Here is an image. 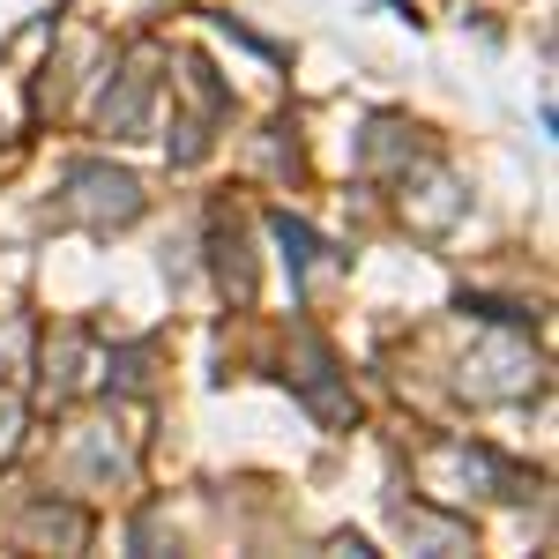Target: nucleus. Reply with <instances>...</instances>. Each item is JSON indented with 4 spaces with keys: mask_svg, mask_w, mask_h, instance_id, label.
Instances as JSON below:
<instances>
[{
    "mask_svg": "<svg viewBox=\"0 0 559 559\" xmlns=\"http://www.w3.org/2000/svg\"><path fill=\"white\" fill-rule=\"evenodd\" d=\"M60 210L90 224V231H120L142 216V179L134 173H112V165H75L68 187H60Z\"/></svg>",
    "mask_w": 559,
    "mask_h": 559,
    "instance_id": "nucleus-1",
    "label": "nucleus"
},
{
    "mask_svg": "<svg viewBox=\"0 0 559 559\" xmlns=\"http://www.w3.org/2000/svg\"><path fill=\"white\" fill-rule=\"evenodd\" d=\"M530 388H537V350L522 344V336H492V344L463 366V395H471V403H515Z\"/></svg>",
    "mask_w": 559,
    "mask_h": 559,
    "instance_id": "nucleus-2",
    "label": "nucleus"
},
{
    "mask_svg": "<svg viewBox=\"0 0 559 559\" xmlns=\"http://www.w3.org/2000/svg\"><path fill=\"white\" fill-rule=\"evenodd\" d=\"M157 52H134L128 68H120V90H105V105H97V128L105 134H150V97H157Z\"/></svg>",
    "mask_w": 559,
    "mask_h": 559,
    "instance_id": "nucleus-3",
    "label": "nucleus"
},
{
    "mask_svg": "<svg viewBox=\"0 0 559 559\" xmlns=\"http://www.w3.org/2000/svg\"><path fill=\"white\" fill-rule=\"evenodd\" d=\"M210 269H216V284H224L239 306L254 299V254H247V224H239L231 210L210 216Z\"/></svg>",
    "mask_w": 559,
    "mask_h": 559,
    "instance_id": "nucleus-4",
    "label": "nucleus"
},
{
    "mask_svg": "<svg viewBox=\"0 0 559 559\" xmlns=\"http://www.w3.org/2000/svg\"><path fill=\"white\" fill-rule=\"evenodd\" d=\"M395 522H403V537L426 545V552H463V545H471L463 522H440V515H426V508H395Z\"/></svg>",
    "mask_w": 559,
    "mask_h": 559,
    "instance_id": "nucleus-5",
    "label": "nucleus"
},
{
    "mask_svg": "<svg viewBox=\"0 0 559 559\" xmlns=\"http://www.w3.org/2000/svg\"><path fill=\"white\" fill-rule=\"evenodd\" d=\"M269 231H276V247H284V261H292V284H306V269H313V254H321V239L306 231L299 216H269Z\"/></svg>",
    "mask_w": 559,
    "mask_h": 559,
    "instance_id": "nucleus-6",
    "label": "nucleus"
},
{
    "mask_svg": "<svg viewBox=\"0 0 559 559\" xmlns=\"http://www.w3.org/2000/svg\"><path fill=\"white\" fill-rule=\"evenodd\" d=\"M15 426H23V403H15V395H8V388H0V455H8V448H15Z\"/></svg>",
    "mask_w": 559,
    "mask_h": 559,
    "instance_id": "nucleus-7",
    "label": "nucleus"
}]
</instances>
